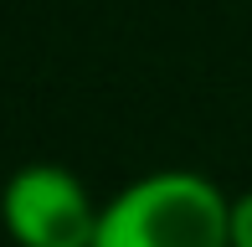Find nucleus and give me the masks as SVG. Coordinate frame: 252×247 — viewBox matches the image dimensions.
Wrapping results in <instances>:
<instances>
[{"instance_id": "3", "label": "nucleus", "mask_w": 252, "mask_h": 247, "mask_svg": "<svg viewBox=\"0 0 252 247\" xmlns=\"http://www.w3.org/2000/svg\"><path fill=\"white\" fill-rule=\"evenodd\" d=\"M226 247H252V190L232 196V216H226Z\"/></svg>"}, {"instance_id": "1", "label": "nucleus", "mask_w": 252, "mask_h": 247, "mask_svg": "<svg viewBox=\"0 0 252 247\" xmlns=\"http://www.w3.org/2000/svg\"><path fill=\"white\" fill-rule=\"evenodd\" d=\"M232 196L201 170L165 165L103 201L93 247H226Z\"/></svg>"}, {"instance_id": "2", "label": "nucleus", "mask_w": 252, "mask_h": 247, "mask_svg": "<svg viewBox=\"0 0 252 247\" xmlns=\"http://www.w3.org/2000/svg\"><path fill=\"white\" fill-rule=\"evenodd\" d=\"M103 201L57 160H31L0 185V227L16 247H93Z\"/></svg>"}]
</instances>
